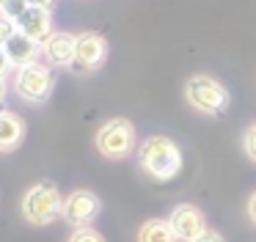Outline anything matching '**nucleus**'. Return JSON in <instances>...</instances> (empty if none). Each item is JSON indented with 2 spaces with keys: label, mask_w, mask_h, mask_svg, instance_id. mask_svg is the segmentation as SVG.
<instances>
[{
  "label": "nucleus",
  "mask_w": 256,
  "mask_h": 242,
  "mask_svg": "<svg viewBox=\"0 0 256 242\" xmlns=\"http://www.w3.org/2000/svg\"><path fill=\"white\" fill-rule=\"evenodd\" d=\"M102 212V201L96 192L91 190H72L66 198H64L61 206V218L66 220L72 228H83V226H91Z\"/></svg>",
  "instance_id": "423d86ee"
},
{
  "label": "nucleus",
  "mask_w": 256,
  "mask_h": 242,
  "mask_svg": "<svg viewBox=\"0 0 256 242\" xmlns=\"http://www.w3.org/2000/svg\"><path fill=\"white\" fill-rule=\"evenodd\" d=\"M25 8H28V3H25V0H3V11H0V14L8 16L12 22H17L20 16L25 14Z\"/></svg>",
  "instance_id": "2eb2a0df"
},
{
  "label": "nucleus",
  "mask_w": 256,
  "mask_h": 242,
  "mask_svg": "<svg viewBox=\"0 0 256 242\" xmlns=\"http://www.w3.org/2000/svg\"><path fill=\"white\" fill-rule=\"evenodd\" d=\"M74 44H78V36L66 30H52V36L42 44V52L47 55L52 66L58 69H72V60H74Z\"/></svg>",
  "instance_id": "9d476101"
},
{
  "label": "nucleus",
  "mask_w": 256,
  "mask_h": 242,
  "mask_svg": "<svg viewBox=\"0 0 256 242\" xmlns=\"http://www.w3.org/2000/svg\"><path fill=\"white\" fill-rule=\"evenodd\" d=\"M8 72H12V60H8L6 50L0 47V77H8Z\"/></svg>",
  "instance_id": "aec40b11"
},
{
  "label": "nucleus",
  "mask_w": 256,
  "mask_h": 242,
  "mask_svg": "<svg viewBox=\"0 0 256 242\" xmlns=\"http://www.w3.org/2000/svg\"><path fill=\"white\" fill-rule=\"evenodd\" d=\"M108 60V42L100 33H80L78 44H74V60L72 69L78 74H88V72H96L102 64Z\"/></svg>",
  "instance_id": "0eeeda50"
},
{
  "label": "nucleus",
  "mask_w": 256,
  "mask_h": 242,
  "mask_svg": "<svg viewBox=\"0 0 256 242\" xmlns=\"http://www.w3.org/2000/svg\"><path fill=\"white\" fill-rule=\"evenodd\" d=\"M61 206H64V196L58 190V184L50 179L28 187L22 201H20V212L30 226H50L56 218H61Z\"/></svg>",
  "instance_id": "f03ea898"
},
{
  "label": "nucleus",
  "mask_w": 256,
  "mask_h": 242,
  "mask_svg": "<svg viewBox=\"0 0 256 242\" xmlns=\"http://www.w3.org/2000/svg\"><path fill=\"white\" fill-rule=\"evenodd\" d=\"M14 30H17V25H14V22L8 20V16L0 14V47H3V44L8 42V36H12Z\"/></svg>",
  "instance_id": "f3484780"
},
{
  "label": "nucleus",
  "mask_w": 256,
  "mask_h": 242,
  "mask_svg": "<svg viewBox=\"0 0 256 242\" xmlns=\"http://www.w3.org/2000/svg\"><path fill=\"white\" fill-rule=\"evenodd\" d=\"M168 223H171L174 234L179 236V242H193L198 234L206 231L204 212L198 206H193V204H179V206H174Z\"/></svg>",
  "instance_id": "6e6552de"
},
{
  "label": "nucleus",
  "mask_w": 256,
  "mask_h": 242,
  "mask_svg": "<svg viewBox=\"0 0 256 242\" xmlns=\"http://www.w3.org/2000/svg\"><path fill=\"white\" fill-rule=\"evenodd\" d=\"M28 6H39V8H52V0H25Z\"/></svg>",
  "instance_id": "412c9836"
},
{
  "label": "nucleus",
  "mask_w": 256,
  "mask_h": 242,
  "mask_svg": "<svg viewBox=\"0 0 256 242\" xmlns=\"http://www.w3.org/2000/svg\"><path fill=\"white\" fill-rule=\"evenodd\" d=\"M245 214H248V220L256 226V190L250 192V196H248V201H245Z\"/></svg>",
  "instance_id": "6ab92c4d"
},
{
  "label": "nucleus",
  "mask_w": 256,
  "mask_h": 242,
  "mask_svg": "<svg viewBox=\"0 0 256 242\" xmlns=\"http://www.w3.org/2000/svg\"><path fill=\"white\" fill-rule=\"evenodd\" d=\"M25 140V121L14 110H0V154L20 148Z\"/></svg>",
  "instance_id": "f8f14e48"
},
{
  "label": "nucleus",
  "mask_w": 256,
  "mask_h": 242,
  "mask_svg": "<svg viewBox=\"0 0 256 242\" xmlns=\"http://www.w3.org/2000/svg\"><path fill=\"white\" fill-rule=\"evenodd\" d=\"M6 94H8V82H6V77H0V102L6 99Z\"/></svg>",
  "instance_id": "4be33fe9"
},
{
  "label": "nucleus",
  "mask_w": 256,
  "mask_h": 242,
  "mask_svg": "<svg viewBox=\"0 0 256 242\" xmlns=\"http://www.w3.org/2000/svg\"><path fill=\"white\" fill-rule=\"evenodd\" d=\"M184 99L201 116H220L228 108V88L212 74H193L184 82Z\"/></svg>",
  "instance_id": "7ed1b4c3"
},
{
  "label": "nucleus",
  "mask_w": 256,
  "mask_h": 242,
  "mask_svg": "<svg viewBox=\"0 0 256 242\" xmlns=\"http://www.w3.org/2000/svg\"><path fill=\"white\" fill-rule=\"evenodd\" d=\"M14 25H17L20 33H25L28 38H34V42H39V44H44L47 38L52 36V14H50V8L28 6L25 14L20 16Z\"/></svg>",
  "instance_id": "1a4fd4ad"
},
{
  "label": "nucleus",
  "mask_w": 256,
  "mask_h": 242,
  "mask_svg": "<svg viewBox=\"0 0 256 242\" xmlns=\"http://www.w3.org/2000/svg\"><path fill=\"white\" fill-rule=\"evenodd\" d=\"M182 148L166 135H149L138 146V168L154 182H168L182 170Z\"/></svg>",
  "instance_id": "f257e3e1"
},
{
  "label": "nucleus",
  "mask_w": 256,
  "mask_h": 242,
  "mask_svg": "<svg viewBox=\"0 0 256 242\" xmlns=\"http://www.w3.org/2000/svg\"><path fill=\"white\" fill-rule=\"evenodd\" d=\"M96 152L105 160H127L132 152H138V132H135V124L127 118H110L96 130L94 138Z\"/></svg>",
  "instance_id": "20e7f679"
},
{
  "label": "nucleus",
  "mask_w": 256,
  "mask_h": 242,
  "mask_svg": "<svg viewBox=\"0 0 256 242\" xmlns=\"http://www.w3.org/2000/svg\"><path fill=\"white\" fill-rule=\"evenodd\" d=\"M193 242H226V240H223V234H218L215 228H206L204 234H198Z\"/></svg>",
  "instance_id": "a211bd4d"
},
{
  "label": "nucleus",
  "mask_w": 256,
  "mask_h": 242,
  "mask_svg": "<svg viewBox=\"0 0 256 242\" xmlns=\"http://www.w3.org/2000/svg\"><path fill=\"white\" fill-rule=\"evenodd\" d=\"M3 50H6V55H8V60H12L14 69H22V66L36 64L39 55H42V44L34 42V38H28L20 30H14L12 36H8V42L3 44Z\"/></svg>",
  "instance_id": "9b49d317"
},
{
  "label": "nucleus",
  "mask_w": 256,
  "mask_h": 242,
  "mask_svg": "<svg viewBox=\"0 0 256 242\" xmlns=\"http://www.w3.org/2000/svg\"><path fill=\"white\" fill-rule=\"evenodd\" d=\"M0 11H3V0H0Z\"/></svg>",
  "instance_id": "5701e85b"
},
{
  "label": "nucleus",
  "mask_w": 256,
  "mask_h": 242,
  "mask_svg": "<svg viewBox=\"0 0 256 242\" xmlns=\"http://www.w3.org/2000/svg\"><path fill=\"white\" fill-rule=\"evenodd\" d=\"M66 242H105V236L96 228H91V226H83V228H74Z\"/></svg>",
  "instance_id": "4468645a"
},
{
  "label": "nucleus",
  "mask_w": 256,
  "mask_h": 242,
  "mask_svg": "<svg viewBox=\"0 0 256 242\" xmlns=\"http://www.w3.org/2000/svg\"><path fill=\"white\" fill-rule=\"evenodd\" d=\"M138 242H179V236L174 234L171 223L162 218H149L138 228Z\"/></svg>",
  "instance_id": "ddd939ff"
},
{
  "label": "nucleus",
  "mask_w": 256,
  "mask_h": 242,
  "mask_svg": "<svg viewBox=\"0 0 256 242\" xmlns=\"http://www.w3.org/2000/svg\"><path fill=\"white\" fill-rule=\"evenodd\" d=\"M242 148H245V154H248V160H254V162H256V124L245 126V132H242Z\"/></svg>",
  "instance_id": "dca6fc26"
},
{
  "label": "nucleus",
  "mask_w": 256,
  "mask_h": 242,
  "mask_svg": "<svg viewBox=\"0 0 256 242\" xmlns=\"http://www.w3.org/2000/svg\"><path fill=\"white\" fill-rule=\"evenodd\" d=\"M52 88H56V74H52L50 66L44 64H30V66H22L17 69V77H14V94L20 99L30 104H44L50 99Z\"/></svg>",
  "instance_id": "39448f33"
}]
</instances>
